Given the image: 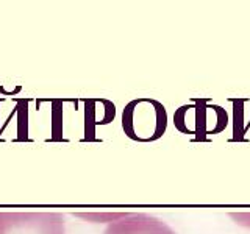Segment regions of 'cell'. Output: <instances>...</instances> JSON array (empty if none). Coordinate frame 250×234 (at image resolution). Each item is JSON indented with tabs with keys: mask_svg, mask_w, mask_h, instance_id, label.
Here are the masks:
<instances>
[{
	"mask_svg": "<svg viewBox=\"0 0 250 234\" xmlns=\"http://www.w3.org/2000/svg\"><path fill=\"white\" fill-rule=\"evenodd\" d=\"M230 217L241 226H246L250 230V213H230Z\"/></svg>",
	"mask_w": 250,
	"mask_h": 234,
	"instance_id": "cell-5",
	"label": "cell"
},
{
	"mask_svg": "<svg viewBox=\"0 0 250 234\" xmlns=\"http://www.w3.org/2000/svg\"><path fill=\"white\" fill-rule=\"evenodd\" d=\"M0 234H66L60 213H0Z\"/></svg>",
	"mask_w": 250,
	"mask_h": 234,
	"instance_id": "cell-2",
	"label": "cell"
},
{
	"mask_svg": "<svg viewBox=\"0 0 250 234\" xmlns=\"http://www.w3.org/2000/svg\"><path fill=\"white\" fill-rule=\"evenodd\" d=\"M130 213H75L74 215L82 217L83 220H89V222H99V223H113L125 218Z\"/></svg>",
	"mask_w": 250,
	"mask_h": 234,
	"instance_id": "cell-4",
	"label": "cell"
},
{
	"mask_svg": "<svg viewBox=\"0 0 250 234\" xmlns=\"http://www.w3.org/2000/svg\"><path fill=\"white\" fill-rule=\"evenodd\" d=\"M105 234H177L169 225L148 214H128L108 225Z\"/></svg>",
	"mask_w": 250,
	"mask_h": 234,
	"instance_id": "cell-3",
	"label": "cell"
},
{
	"mask_svg": "<svg viewBox=\"0 0 250 234\" xmlns=\"http://www.w3.org/2000/svg\"><path fill=\"white\" fill-rule=\"evenodd\" d=\"M122 125L125 135L131 139L150 142L163 136L167 125V114L156 100H133L124 109Z\"/></svg>",
	"mask_w": 250,
	"mask_h": 234,
	"instance_id": "cell-1",
	"label": "cell"
}]
</instances>
